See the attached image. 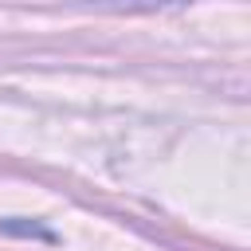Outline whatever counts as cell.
<instances>
[{"mask_svg":"<svg viewBox=\"0 0 251 251\" xmlns=\"http://www.w3.org/2000/svg\"><path fill=\"white\" fill-rule=\"evenodd\" d=\"M98 4H141V8H153V4H165V0H98Z\"/></svg>","mask_w":251,"mask_h":251,"instance_id":"1","label":"cell"}]
</instances>
